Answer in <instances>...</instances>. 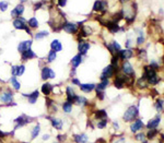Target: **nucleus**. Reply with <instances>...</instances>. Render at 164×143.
I'll list each match as a JSON object with an SVG mask.
<instances>
[{"label": "nucleus", "mask_w": 164, "mask_h": 143, "mask_svg": "<svg viewBox=\"0 0 164 143\" xmlns=\"http://www.w3.org/2000/svg\"><path fill=\"white\" fill-rule=\"evenodd\" d=\"M138 114H139L138 107L137 106H130L129 108L125 111L122 119H124V121L125 122H130V121H132L134 119H136L137 116H138Z\"/></svg>", "instance_id": "1"}, {"label": "nucleus", "mask_w": 164, "mask_h": 143, "mask_svg": "<svg viewBox=\"0 0 164 143\" xmlns=\"http://www.w3.org/2000/svg\"><path fill=\"white\" fill-rule=\"evenodd\" d=\"M33 118L29 117V116H25V115H21L19 116L16 119H14V122H16V127H14V131H16L18 128H21V127H24L25 125H28V124H30V122L33 121Z\"/></svg>", "instance_id": "2"}, {"label": "nucleus", "mask_w": 164, "mask_h": 143, "mask_svg": "<svg viewBox=\"0 0 164 143\" xmlns=\"http://www.w3.org/2000/svg\"><path fill=\"white\" fill-rule=\"evenodd\" d=\"M26 20H24L23 18H16V20L13 21V26L16 28V30H25L26 33H29L30 35H32V33H31V31L29 30V26L25 24Z\"/></svg>", "instance_id": "3"}, {"label": "nucleus", "mask_w": 164, "mask_h": 143, "mask_svg": "<svg viewBox=\"0 0 164 143\" xmlns=\"http://www.w3.org/2000/svg\"><path fill=\"white\" fill-rule=\"evenodd\" d=\"M122 72H124V74H125L126 76H129V78H135V70H134V68H132L131 63H130L129 61L125 60V61L122 63Z\"/></svg>", "instance_id": "4"}, {"label": "nucleus", "mask_w": 164, "mask_h": 143, "mask_svg": "<svg viewBox=\"0 0 164 143\" xmlns=\"http://www.w3.org/2000/svg\"><path fill=\"white\" fill-rule=\"evenodd\" d=\"M118 57H119V60H128L130 58L134 57V51L129 48H126V49H120L119 51L117 53Z\"/></svg>", "instance_id": "5"}, {"label": "nucleus", "mask_w": 164, "mask_h": 143, "mask_svg": "<svg viewBox=\"0 0 164 143\" xmlns=\"http://www.w3.org/2000/svg\"><path fill=\"white\" fill-rule=\"evenodd\" d=\"M61 28H63L64 31H66L67 33H69V34H77V33L79 32L77 24L72 23V22H65Z\"/></svg>", "instance_id": "6"}, {"label": "nucleus", "mask_w": 164, "mask_h": 143, "mask_svg": "<svg viewBox=\"0 0 164 143\" xmlns=\"http://www.w3.org/2000/svg\"><path fill=\"white\" fill-rule=\"evenodd\" d=\"M0 101L2 103H8V106L10 105H16V104H11V102L13 101V93H11L10 91H6V92L1 93L0 94Z\"/></svg>", "instance_id": "7"}, {"label": "nucleus", "mask_w": 164, "mask_h": 143, "mask_svg": "<svg viewBox=\"0 0 164 143\" xmlns=\"http://www.w3.org/2000/svg\"><path fill=\"white\" fill-rule=\"evenodd\" d=\"M116 71V68H114L113 66H107L106 68H104V70H103V72H102L101 74V80H105V79H109L111 76H114V73H115Z\"/></svg>", "instance_id": "8"}, {"label": "nucleus", "mask_w": 164, "mask_h": 143, "mask_svg": "<svg viewBox=\"0 0 164 143\" xmlns=\"http://www.w3.org/2000/svg\"><path fill=\"white\" fill-rule=\"evenodd\" d=\"M106 1L105 0H96L93 6V11L94 12H104L106 10Z\"/></svg>", "instance_id": "9"}, {"label": "nucleus", "mask_w": 164, "mask_h": 143, "mask_svg": "<svg viewBox=\"0 0 164 143\" xmlns=\"http://www.w3.org/2000/svg\"><path fill=\"white\" fill-rule=\"evenodd\" d=\"M56 76L55 72H54L53 69L48 67H44L42 69V79L44 81H47L48 79H54Z\"/></svg>", "instance_id": "10"}, {"label": "nucleus", "mask_w": 164, "mask_h": 143, "mask_svg": "<svg viewBox=\"0 0 164 143\" xmlns=\"http://www.w3.org/2000/svg\"><path fill=\"white\" fill-rule=\"evenodd\" d=\"M90 49V44L88 42H84V41H79L78 45V50L80 55H86L88 53V50Z\"/></svg>", "instance_id": "11"}, {"label": "nucleus", "mask_w": 164, "mask_h": 143, "mask_svg": "<svg viewBox=\"0 0 164 143\" xmlns=\"http://www.w3.org/2000/svg\"><path fill=\"white\" fill-rule=\"evenodd\" d=\"M31 46H32V41H31V39H28V41H23V42H21L20 44H19L18 50L20 51V53H24V51H26V50H29V49H31Z\"/></svg>", "instance_id": "12"}, {"label": "nucleus", "mask_w": 164, "mask_h": 143, "mask_svg": "<svg viewBox=\"0 0 164 143\" xmlns=\"http://www.w3.org/2000/svg\"><path fill=\"white\" fill-rule=\"evenodd\" d=\"M160 121H161V116H160V115L155 116V118L151 119L150 121L148 122V125H147V128H148L149 130H150V129H157V126L160 125Z\"/></svg>", "instance_id": "13"}, {"label": "nucleus", "mask_w": 164, "mask_h": 143, "mask_svg": "<svg viewBox=\"0 0 164 143\" xmlns=\"http://www.w3.org/2000/svg\"><path fill=\"white\" fill-rule=\"evenodd\" d=\"M38 95H39V92L37 90H35L32 93H30V94H23V96L28 97V101L30 104H35L37 102V98H38Z\"/></svg>", "instance_id": "14"}, {"label": "nucleus", "mask_w": 164, "mask_h": 143, "mask_svg": "<svg viewBox=\"0 0 164 143\" xmlns=\"http://www.w3.org/2000/svg\"><path fill=\"white\" fill-rule=\"evenodd\" d=\"M126 84V76H117L114 81V85L117 89H122Z\"/></svg>", "instance_id": "15"}, {"label": "nucleus", "mask_w": 164, "mask_h": 143, "mask_svg": "<svg viewBox=\"0 0 164 143\" xmlns=\"http://www.w3.org/2000/svg\"><path fill=\"white\" fill-rule=\"evenodd\" d=\"M23 12H24V6L21 3V5H18L13 10H12L11 16H13V18H20V16L23 14Z\"/></svg>", "instance_id": "16"}, {"label": "nucleus", "mask_w": 164, "mask_h": 143, "mask_svg": "<svg viewBox=\"0 0 164 143\" xmlns=\"http://www.w3.org/2000/svg\"><path fill=\"white\" fill-rule=\"evenodd\" d=\"M25 71V67L23 65H20V66H13L12 67V76H20L24 73Z\"/></svg>", "instance_id": "17"}, {"label": "nucleus", "mask_w": 164, "mask_h": 143, "mask_svg": "<svg viewBox=\"0 0 164 143\" xmlns=\"http://www.w3.org/2000/svg\"><path fill=\"white\" fill-rule=\"evenodd\" d=\"M144 127V125H143L142 120L140 119H136L134 122H132L131 125H130V130H131L132 132H137L138 130L142 129V128Z\"/></svg>", "instance_id": "18"}, {"label": "nucleus", "mask_w": 164, "mask_h": 143, "mask_svg": "<svg viewBox=\"0 0 164 143\" xmlns=\"http://www.w3.org/2000/svg\"><path fill=\"white\" fill-rule=\"evenodd\" d=\"M66 93H67V102H70L71 104L72 103H74V102H76V98H77V95H76V93H74L73 89L68 86Z\"/></svg>", "instance_id": "19"}, {"label": "nucleus", "mask_w": 164, "mask_h": 143, "mask_svg": "<svg viewBox=\"0 0 164 143\" xmlns=\"http://www.w3.org/2000/svg\"><path fill=\"white\" fill-rule=\"evenodd\" d=\"M105 26H106V28L109 30V32H112V33H117L118 31L120 30L118 24L115 23L114 21H107L106 23H105Z\"/></svg>", "instance_id": "20"}, {"label": "nucleus", "mask_w": 164, "mask_h": 143, "mask_svg": "<svg viewBox=\"0 0 164 143\" xmlns=\"http://www.w3.org/2000/svg\"><path fill=\"white\" fill-rule=\"evenodd\" d=\"M79 86H80L81 91L84 93H90L95 89V84H93V83H83V84L80 83Z\"/></svg>", "instance_id": "21"}, {"label": "nucleus", "mask_w": 164, "mask_h": 143, "mask_svg": "<svg viewBox=\"0 0 164 143\" xmlns=\"http://www.w3.org/2000/svg\"><path fill=\"white\" fill-rule=\"evenodd\" d=\"M48 118L51 122V126H53L55 129H57V130L63 129V121H61V120L57 119V118H54V117H48Z\"/></svg>", "instance_id": "22"}, {"label": "nucleus", "mask_w": 164, "mask_h": 143, "mask_svg": "<svg viewBox=\"0 0 164 143\" xmlns=\"http://www.w3.org/2000/svg\"><path fill=\"white\" fill-rule=\"evenodd\" d=\"M81 63H82V55H80V54L76 55L71 59V65L73 67V69H77L79 67V65H81Z\"/></svg>", "instance_id": "23"}, {"label": "nucleus", "mask_w": 164, "mask_h": 143, "mask_svg": "<svg viewBox=\"0 0 164 143\" xmlns=\"http://www.w3.org/2000/svg\"><path fill=\"white\" fill-rule=\"evenodd\" d=\"M51 50H54L55 53H57V51L63 50V45H61V43H60L58 39H54L53 42H51Z\"/></svg>", "instance_id": "24"}, {"label": "nucleus", "mask_w": 164, "mask_h": 143, "mask_svg": "<svg viewBox=\"0 0 164 143\" xmlns=\"http://www.w3.org/2000/svg\"><path fill=\"white\" fill-rule=\"evenodd\" d=\"M36 57V55H35L34 53H33L31 49H29V50H26V51H24V53H22V60L23 61H26V60H30V59H32V58H35Z\"/></svg>", "instance_id": "25"}, {"label": "nucleus", "mask_w": 164, "mask_h": 143, "mask_svg": "<svg viewBox=\"0 0 164 143\" xmlns=\"http://www.w3.org/2000/svg\"><path fill=\"white\" fill-rule=\"evenodd\" d=\"M76 143H86L88 142V136L86 133H81V134H76L73 136Z\"/></svg>", "instance_id": "26"}, {"label": "nucleus", "mask_w": 164, "mask_h": 143, "mask_svg": "<svg viewBox=\"0 0 164 143\" xmlns=\"http://www.w3.org/2000/svg\"><path fill=\"white\" fill-rule=\"evenodd\" d=\"M51 91H53V85H51V83H48V82H46V83L43 84L42 86V92L44 95H49L51 93Z\"/></svg>", "instance_id": "27"}, {"label": "nucleus", "mask_w": 164, "mask_h": 143, "mask_svg": "<svg viewBox=\"0 0 164 143\" xmlns=\"http://www.w3.org/2000/svg\"><path fill=\"white\" fill-rule=\"evenodd\" d=\"M109 79H105V80H102V82H100L97 85H95V88H96V91H104L109 86Z\"/></svg>", "instance_id": "28"}, {"label": "nucleus", "mask_w": 164, "mask_h": 143, "mask_svg": "<svg viewBox=\"0 0 164 143\" xmlns=\"http://www.w3.org/2000/svg\"><path fill=\"white\" fill-rule=\"evenodd\" d=\"M77 105H79V106L81 107H84L88 105V99L86 98V97H82V96H77L76 98V102H74Z\"/></svg>", "instance_id": "29"}, {"label": "nucleus", "mask_w": 164, "mask_h": 143, "mask_svg": "<svg viewBox=\"0 0 164 143\" xmlns=\"http://www.w3.org/2000/svg\"><path fill=\"white\" fill-rule=\"evenodd\" d=\"M26 22H28V26H30V28H37L39 25L36 18H31L30 20H28Z\"/></svg>", "instance_id": "30"}, {"label": "nucleus", "mask_w": 164, "mask_h": 143, "mask_svg": "<svg viewBox=\"0 0 164 143\" xmlns=\"http://www.w3.org/2000/svg\"><path fill=\"white\" fill-rule=\"evenodd\" d=\"M106 117H107V114H106V111H105V109H100V110H97L96 113H95V118L99 120L105 119Z\"/></svg>", "instance_id": "31"}, {"label": "nucleus", "mask_w": 164, "mask_h": 143, "mask_svg": "<svg viewBox=\"0 0 164 143\" xmlns=\"http://www.w3.org/2000/svg\"><path fill=\"white\" fill-rule=\"evenodd\" d=\"M10 82H11L12 86L14 88V90H20V88H21V84H20V82H19L18 80H16V76H12L11 79H10Z\"/></svg>", "instance_id": "32"}, {"label": "nucleus", "mask_w": 164, "mask_h": 143, "mask_svg": "<svg viewBox=\"0 0 164 143\" xmlns=\"http://www.w3.org/2000/svg\"><path fill=\"white\" fill-rule=\"evenodd\" d=\"M63 109H64V111L67 113V114L71 113L72 111V104L70 103V102H65V103L63 104Z\"/></svg>", "instance_id": "33"}, {"label": "nucleus", "mask_w": 164, "mask_h": 143, "mask_svg": "<svg viewBox=\"0 0 164 143\" xmlns=\"http://www.w3.org/2000/svg\"><path fill=\"white\" fill-rule=\"evenodd\" d=\"M137 84H138V86L140 89H146L147 86H148V82H147V80L144 78H140L138 81H137Z\"/></svg>", "instance_id": "34"}, {"label": "nucleus", "mask_w": 164, "mask_h": 143, "mask_svg": "<svg viewBox=\"0 0 164 143\" xmlns=\"http://www.w3.org/2000/svg\"><path fill=\"white\" fill-rule=\"evenodd\" d=\"M109 45H111V47H112V49H113L114 54H117L118 51H119L120 49H122L120 45L118 44V43L116 42V41H113V42H112V44H109Z\"/></svg>", "instance_id": "35"}, {"label": "nucleus", "mask_w": 164, "mask_h": 143, "mask_svg": "<svg viewBox=\"0 0 164 143\" xmlns=\"http://www.w3.org/2000/svg\"><path fill=\"white\" fill-rule=\"evenodd\" d=\"M48 36V32L47 31H41V32H37L36 35H35V39H43L44 37Z\"/></svg>", "instance_id": "36"}, {"label": "nucleus", "mask_w": 164, "mask_h": 143, "mask_svg": "<svg viewBox=\"0 0 164 143\" xmlns=\"http://www.w3.org/2000/svg\"><path fill=\"white\" fill-rule=\"evenodd\" d=\"M39 131H41V126L36 125L34 128H33V130H32V139L36 138V136L39 134Z\"/></svg>", "instance_id": "37"}, {"label": "nucleus", "mask_w": 164, "mask_h": 143, "mask_svg": "<svg viewBox=\"0 0 164 143\" xmlns=\"http://www.w3.org/2000/svg\"><path fill=\"white\" fill-rule=\"evenodd\" d=\"M118 61H119V57H118L117 54H114V55H113V58H112V63H111V66H113L114 68H117Z\"/></svg>", "instance_id": "38"}, {"label": "nucleus", "mask_w": 164, "mask_h": 143, "mask_svg": "<svg viewBox=\"0 0 164 143\" xmlns=\"http://www.w3.org/2000/svg\"><path fill=\"white\" fill-rule=\"evenodd\" d=\"M157 134V129H150V130H149L148 133H147L146 136L149 139V140H152V139L154 138Z\"/></svg>", "instance_id": "39"}, {"label": "nucleus", "mask_w": 164, "mask_h": 143, "mask_svg": "<svg viewBox=\"0 0 164 143\" xmlns=\"http://www.w3.org/2000/svg\"><path fill=\"white\" fill-rule=\"evenodd\" d=\"M106 126H107V119L106 118H105V119L99 120V122H97V128H99V129H104Z\"/></svg>", "instance_id": "40"}, {"label": "nucleus", "mask_w": 164, "mask_h": 143, "mask_svg": "<svg viewBox=\"0 0 164 143\" xmlns=\"http://www.w3.org/2000/svg\"><path fill=\"white\" fill-rule=\"evenodd\" d=\"M163 104H164L163 99H162V98L157 99V104H155V108H157V111H162V110H163Z\"/></svg>", "instance_id": "41"}, {"label": "nucleus", "mask_w": 164, "mask_h": 143, "mask_svg": "<svg viewBox=\"0 0 164 143\" xmlns=\"http://www.w3.org/2000/svg\"><path fill=\"white\" fill-rule=\"evenodd\" d=\"M56 53L54 50H51L49 51V54H48V56H47V60H48V63H53V61H55V59H56Z\"/></svg>", "instance_id": "42"}, {"label": "nucleus", "mask_w": 164, "mask_h": 143, "mask_svg": "<svg viewBox=\"0 0 164 143\" xmlns=\"http://www.w3.org/2000/svg\"><path fill=\"white\" fill-rule=\"evenodd\" d=\"M136 140L141 141V142H143V143H147L146 134H144V133H138V134H136Z\"/></svg>", "instance_id": "43"}, {"label": "nucleus", "mask_w": 164, "mask_h": 143, "mask_svg": "<svg viewBox=\"0 0 164 143\" xmlns=\"http://www.w3.org/2000/svg\"><path fill=\"white\" fill-rule=\"evenodd\" d=\"M149 68H151V69L154 70V71H157V70L160 69V65L157 63H155V61H151L150 65H149Z\"/></svg>", "instance_id": "44"}, {"label": "nucleus", "mask_w": 164, "mask_h": 143, "mask_svg": "<svg viewBox=\"0 0 164 143\" xmlns=\"http://www.w3.org/2000/svg\"><path fill=\"white\" fill-rule=\"evenodd\" d=\"M140 33V35L138 36V38H137V45H142L143 43H144V36H143L142 32H139Z\"/></svg>", "instance_id": "45"}, {"label": "nucleus", "mask_w": 164, "mask_h": 143, "mask_svg": "<svg viewBox=\"0 0 164 143\" xmlns=\"http://www.w3.org/2000/svg\"><path fill=\"white\" fill-rule=\"evenodd\" d=\"M8 5H9V3L7 2V1H1V2H0V10H1V11H6V10L8 9Z\"/></svg>", "instance_id": "46"}, {"label": "nucleus", "mask_w": 164, "mask_h": 143, "mask_svg": "<svg viewBox=\"0 0 164 143\" xmlns=\"http://www.w3.org/2000/svg\"><path fill=\"white\" fill-rule=\"evenodd\" d=\"M13 133H14V130L12 132H3V131H1L0 130V138H5V136H13Z\"/></svg>", "instance_id": "47"}, {"label": "nucleus", "mask_w": 164, "mask_h": 143, "mask_svg": "<svg viewBox=\"0 0 164 143\" xmlns=\"http://www.w3.org/2000/svg\"><path fill=\"white\" fill-rule=\"evenodd\" d=\"M139 57L143 58V59H146L147 58V53L144 49H139Z\"/></svg>", "instance_id": "48"}, {"label": "nucleus", "mask_w": 164, "mask_h": 143, "mask_svg": "<svg viewBox=\"0 0 164 143\" xmlns=\"http://www.w3.org/2000/svg\"><path fill=\"white\" fill-rule=\"evenodd\" d=\"M96 94H97V97H99L101 101H103L105 97V94H104V91H96Z\"/></svg>", "instance_id": "49"}, {"label": "nucleus", "mask_w": 164, "mask_h": 143, "mask_svg": "<svg viewBox=\"0 0 164 143\" xmlns=\"http://www.w3.org/2000/svg\"><path fill=\"white\" fill-rule=\"evenodd\" d=\"M66 3H67V0H58V5L60 7H65Z\"/></svg>", "instance_id": "50"}, {"label": "nucleus", "mask_w": 164, "mask_h": 143, "mask_svg": "<svg viewBox=\"0 0 164 143\" xmlns=\"http://www.w3.org/2000/svg\"><path fill=\"white\" fill-rule=\"evenodd\" d=\"M42 6H43V2H42V1H39V2H36V3H35V6H34V10L39 9V8L42 7Z\"/></svg>", "instance_id": "51"}, {"label": "nucleus", "mask_w": 164, "mask_h": 143, "mask_svg": "<svg viewBox=\"0 0 164 143\" xmlns=\"http://www.w3.org/2000/svg\"><path fill=\"white\" fill-rule=\"evenodd\" d=\"M57 139L60 141V143H61V141H65V140H66V136H63V134H59V136H57Z\"/></svg>", "instance_id": "52"}, {"label": "nucleus", "mask_w": 164, "mask_h": 143, "mask_svg": "<svg viewBox=\"0 0 164 143\" xmlns=\"http://www.w3.org/2000/svg\"><path fill=\"white\" fill-rule=\"evenodd\" d=\"M72 83L76 84V85H80V82H79L78 79H72Z\"/></svg>", "instance_id": "53"}, {"label": "nucleus", "mask_w": 164, "mask_h": 143, "mask_svg": "<svg viewBox=\"0 0 164 143\" xmlns=\"http://www.w3.org/2000/svg\"><path fill=\"white\" fill-rule=\"evenodd\" d=\"M115 143H125V139H124V138L119 139V140H118V141H116Z\"/></svg>", "instance_id": "54"}, {"label": "nucleus", "mask_w": 164, "mask_h": 143, "mask_svg": "<svg viewBox=\"0 0 164 143\" xmlns=\"http://www.w3.org/2000/svg\"><path fill=\"white\" fill-rule=\"evenodd\" d=\"M113 125H114V128H115V129H118V128H119V126H118V122H114Z\"/></svg>", "instance_id": "55"}, {"label": "nucleus", "mask_w": 164, "mask_h": 143, "mask_svg": "<svg viewBox=\"0 0 164 143\" xmlns=\"http://www.w3.org/2000/svg\"><path fill=\"white\" fill-rule=\"evenodd\" d=\"M48 139H49V136H48V134H45V136H43V140H48Z\"/></svg>", "instance_id": "56"}, {"label": "nucleus", "mask_w": 164, "mask_h": 143, "mask_svg": "<svg viewBox=\"0 0 164 143\" xmlns=\"http://www.w3.org/2000/svg\"><path fill=\"white\" fill-rule=\"evenodd\" d=\"M119 1L122 3H125V2H127V1H129V0H119Z\"/></svg>", "instance_id": "57"}, {"label": "nucleus", "mask_w": 164, "mask_h": 143, "mask_svg": "<svg viewBox=\"0 0 164 143\" xmlns=\"http://www.w3.org/2000/svg\"><path fill=\"white\" fill-rule=\"evenodd\" d=\"M99 141H100V142H102V143H106V142H105V141H104V140H103V139H100V140H99Z\"/></svg>", "instance_id": "58"}, {"label": "nucleus", "mask_w": 164, "mask_h": 143, "mask_svg": "<svg viewBox=\"0 0 164 143\" xmlns=\"http://www.w3.org/2000/svg\"><path fill=\"white\" fill-rule=\"evenodd\" d=\"M26 0H21V2H25Z\"/></svg>", "instance_id": "59"}, {"label": "nucleus", "mask_w": 164, "mask_h": 143, "mask_svg": "<svg viewBox=\"0 0 164 143\" xmlns=\"http://www.w3.org/2000/svg\"><path fill=\"white\" fill-rule=\"evenodd\" d=\"M54 143H55V142H54ZM56 143H60V142H56Z\"/></svg>", "instance_id": "60"}, {"label": "nucleus", "mask_w": 164, "mask_h": 143, "mask_svg": "<svg viewBox=\"0 0 164 143\" xmlns=\"http://www.w3.org/2000/svg\"><path fill=\"white\" fill-rule=\"evenodd\" d=\"M0 143H2V142H1V140H0Z\"/></svg>", "instance_id": "61"}, {"label": "nucleus", "mask_w": 164, "mask_h": 143, "mask_svg": "<svg viewBox=\"0 0 164 143\" xmlns=\"http://www.w3.org/2000/svg\"><path fill=\"white\" fill-rule=\"evenodd\" d=\"M22 143H26V142H22Z\"/></svg>", "instance_id": "62"}]
</instances>
